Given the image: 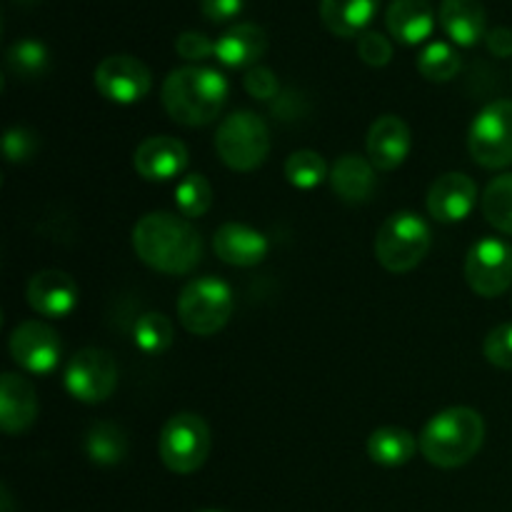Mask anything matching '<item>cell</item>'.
<instances>
[{
    "instance_id": "44dd1931",
    "label": "cell",
    "mask_w": 512,
    "mask_h": 512,
    "mask_svg": "<svg viewBox=\"0 0 512 512\" xmlns=\"http://www.w3.org/2000/svg\"><path fill=\"white\" fill-rule=\"evenodd\" d=\"M485 8L480 0H443L440 3V28L455 45L473 48L488 35Z\"/></svg>"
},
{
    "instance_id": "4dcf8cb0",
    "label": "cell",
    "mask_w": 512,
    "mask_h": 512,
    "mask_svg": "<svg viewBox=\"0 0 512 512\" xmlns=\"http://www.w3.org/2000/svg\"><path fill=\"white\" fill-rule=\"evenodd\" d=\"M8 65L20 78H38L48 68V48L38 40H18L8 48Z\"/></svg>"
},
{
    "instance_id": "6da1fadb",
    "label": "cell",
    "mask_w": 512,
    "mask_h": 512,
    "mask_svg": "<svg viewBox=\"0 0 512 512\" xmlns=\"http://www.w3.org/2000/svg\"><path fill=\"white\" fill-rule=\"evenodd\" d=\"M133 250L148 268L165 275H185L203 258V240L188 218L148 213L135 223Z\"/></svg>"
},
{
    "instance_id": "603a6c76",
    "label": "cell",
    "mask_w": 512,
    "mask_h": 512,
    "mask_svg": "<svg viewBox=\"0 0 512 512\" xmlns=\"http://www.w3.org/2000/svg\"><path fill=\"white\" fill-rule=\"evenodd\" d=\"M380 0H320V18L338 38H355L368 30Z\"/></svg>"
},
{
    "instance_id": "d4e9b609",
    "label": "cell",
    "mask_w": 512,
    "mask_h": 512,
    "mask_svg": "<svg viewBox=\"0 0 512 512\" xmlns=\"http://www.w3.org/2000/svg\"><path fill=\"white\" fill-rule=\"evenodd\" d=\"M85 453L95 465H118L128 458V435L115 423H95L85 435Z\"/></svg>"
},
{
    "instance_id": "3957f363",
    "label": "cell",
    "mask_w": 512,
    "mask_h": 512,
    "mask_svg": "<svg viewBox=\"0 0 512 512\" xmlns=\"http://www.w3.org/2000/svg\"><path fill=\"white\" fill-rule=\"evenodd\" d=\"M420 453L443 470L460 468L480 453L485 443V420L473 408H448L433 415L420 433Z\"/></svg>"
},
{
    "instance_id": "7a4b0ae2",
    "label": "cell",
    "mask_w": 512,
    "mask_h": 512,
    "mask_svg": "<svg viewBox=\"0 0 512 512\" xmlns=\"http://www.w3.org/2000/svg\"><path fill=\"white\" fill-rule=\"evenodd\" d=\"M163 108L185 128L213 123L228 100V80L220 70L205 65L175 68L163 83Z\"/></svg>"
},
{
    "instance_id": "277c9868",
    "label": "cell",
    "mask_w": 512,
    "mask_h": 512,
    "mask_svg": "<svg viewBox=\"0 0 512 512\" xmlns=\"http://www.w3.org/2000/svg\"><path fill=\"white\" fill-rule=\"evenodd\" d=\"M430 228L418 213L400 210L385 218L375 235V258L388 273H410L430 250Z\"/></svg>"
},
{
    "instance_id": "cb8c5ba5",
    "label": "cell",
    "mask_w": 512,
    "mask_h": 512,
    "mask_svg": "<svg viewBox=\"0 0 512 512\" xmlns=\"http://www.w3.org/2000/svg\"><path fill=\"white\" fill-rule=\"evenodd\" d=\"M420 443L410 430L395 428V425H385L370 433L368 438V455L375 465L383 468H400V465L410 463L418 453Z\"/></svg>"
},
{
    "instance_id": "d590c367",
    "label": "cell",
    "mask_w": 512,
    "mask_h": 512,
    "mask_svg": "<svg viewBox=\"0 0 512 512\" xmlns=\"http://www.w3.org/2000/svg\"><path fill=\"white\" fill-rule=\"evenodd\" d=\"M243 85L255 100H273L278 98L280 93L278 75H275L270 68H265V65H255V68H250L248 73H245Z\"/></svg>"
},
{
    "instance_id": "d6986e66",
    "label": "cell",
    "mask_w": 512,
    "mask_h": 512,
    "mask_svg": "<svg viewBox=\"0 0 512 512\" xmlns=\"http://www.w3.org/2000/svg\"><path fill=\"white\" fill-rule=\"evenodd\" d=\"M268 50V35L260 25L255 23H238L230 25L218 40H215V58L225 68H255L258 60Z\"/></svg>"
},
{
    "instance_id": "5b68a950",
    "label": "cell",
    "mask_w": 512,
    "mask_h": 512,
    "mask_svg": "<svg viewBox=\"0 0 512 512\" xmlns=\"http://www.w3.org/2000/svg\"><path fill=\"white\" fill-rule=\"evenodd\" d=\"M233 290L228 283H223L215 275L190 280L178 298V318L180 325L190 335L198 338H210L220 333L228 325L233 315Z\"/></svg>"
},
{
    "instance_id": "ba28073f",
    "label": "cell",
    "mask_w": 512,
    "mask_h": 512,
    "mask_svg": "<svg viewBox=\"0 0 512 512\" xmlns=\"http://www.w3.org/2000/svg\"><path fill=\"white\" fill-rule=\"evenodd\" d=\"M470 158L485 170L512 165V100H495L475 115L468 133Z\"/></svg>"
},
{
    "instance_id": "4316f807",
    "label": "cell",
    "mask_w": 512,
    "mask_h": 512,
    "mask_svg": "<svg viewBox=\"0 0 512 512\" xmlns=\"http://www.w3.org/2000/svg\"><path fill=\"white\" fill-rule=\"evenodd\" d=\"M418 70L430 83H448L460 73V55L448 43H430L420 50Z\"/></svg>"
},
{
    "instance_id": "4fadbf2b",
    "label": "cell",
    "mask_w": 512,
    "mask_h": 512,
    "mask_svg": "<svg viewBox=\"0 0 512 512\" xmlns=\"http://www.w3.org/2000/svg\"><path fill=\"white\" fill-rule=\"evenodd\" d=\"M78 298V283L63 270H40L30 278L28 288H25V300L33 308V313L53 320L73 313Z\"/></svg>"
},
{
    "instance_id": "484cf974",
    "label": "cell",
    "mask_w": 512,
    "mask_h": 512,
    "mask_svg": "<svg viewBox=\"0 0 512 512\" xmlns=\"http://www.w3.org/2000/svg\"><path fill=\"white\" fill-rule=\"evenodd\" d=\"M480 210L495 230L512 235V173L490 180L480 198Z\"/></svg>"
},
{
    "instance_id": "7402d4cb",
    "label": "cell",
    "mask_w": 512,
    "mask_h": 512,
    "mask_svg": "<svg viewBox=\"0 0 512 512\" xmlns=\"http://www.w3.org/2000/svg\"><path fill=\"white\" fill-rule=\"evenodd\" d=\"M330 188L345 203H368L375 193V165L360 155H343L330 168Z\"/></svg>"
},
{
    "instance_id": "9c48e42d",
    "label": "cell",
    "mask_w": 512,
    "mask_h": 512,
    "mask_svg": "<svg viewBox=\"0 0 512 512\" xmlns=\"http://www.w3.org/2000/svg\"><path fill=\"white\" fill-rule=\"evenodd\" d=\"M65 390L80 403H105L118 388V363L108 350L83 348L65 365Z\"/></svg>"
},
{
    "instance_id": "ffe728a7",
    "label": "cell",
    "mask_w": 512,
    "mask_h": 512,
    "mask_svg": "<svg viewBox=\"0 0 512 512\" xmlns=\"http://www.w3.org/2000/svg\"><path fill=\"white\" fill-rule=\"evenodd\" d=\"M390 35L403 45H420L435 28V10L430 0H393L385 10Z\"/></svg>"
},
{
    "instance_id": "836d02e7",
    "label": "cell",
    "mask_w": 512,
    "mask_h": 512,
    "mask_svg": "<svg viewBox=\"0 0 512 512\" xmlns=\"http://www.w3.org/2000/svg\"><path fill=\"white\" fill-rule=\"evenodd\" d=\"M3 150L8 163H25L38 150V135L28 128H10L3 138Z\"/></svg>"
},
{
    "instance_id": "f546056e",
    "label": "cell",
    "mask_w": 512,
    "mask_h": 512,
    "mask_svg": "<svg viewBox=\"0 0 512 512\" xmlns=\"http://www.w3.org/2000/svg\"><path fill=\"white\" fill-rule=\"evenodd\" d=\"M175 205H178L180 215L188 220L200 218L213 205V188H210L205 175H188L175 185Z\"/></svg>"
},
{
    "instance_id": "83f0119b",
    "label": "cell",
    "mask_w": 512,
    "mask_h": 512,
    "mask_svg": "<svg viewBox=\"0 0 512 512\" xmlns=\"http://www.w3.org/2000/svg\"><path fill=\"white\" fill-rule=\"evenodd\" d=\"M285 178L293 188L313 190L330 178V170L325 165L323 155L315 150H295L288 160H285Z\"/></svg>"
},
{
    "instance_id": "d6a6232c",
    "label": "cell",
    "mask_w": 512,
    "mask_h": 512,
    "mask_svg": "<svg viewBox=\"0 0 512 512\" xmlns=\"http://www.w3.org/2000/svg\"><path fill=\"white\" fill-rule=\"evenodd\" d=\"M358 55L370 68H385L393 60V43L378 30H365L358 38Z\"/></svg>"
},
{
    "instance_id": "7c38bea8",
    "label": "cell",
    "mask_w": 512,
    "mask_h": 512,
    "mask_svg": "<svg viewBox=\"0 0 512 512\" xmlns=\"http://www.w3.org/2000/svg\"><path fill=\"white\" fill-rule=\"evenodd\" d=\"M10 355H13L15 365L33 375H45L55 370L60 363V335L50 328L48 323L40 320H25L18 328L10 333Z\"/></svg>"
},
{
    "instance_id": "8fae6325",
    "label": "cell",
    "mask_w": 512,
    "mask_h": 512,
    "mask_svg": "<svg viewBox=\"0 0 512 512\" xmlns=\"http://www.w3.org/2000/svg\"><path fill=\"white\" fill-rule=\"evenodd\" d=\"M93 80L98 93L118 105L138 103L153 88L150 68L133 55H110V58L100 60Z\"/></svg>"
},
{
    "instance_id": "e0dca14e",
    "label": "cell",
    "mask_w": 512,
    "mask_h": 512,
    "mask_svg": "<svg viewBox=\"0 0 512 512\" xmlns=\"http://www.w3.org/2000/svg\"><path fill=\"white\" fill-rule=\"evenodd\" d=\"M213 250L223 263L233 268H253L260 265L268 255L270 245L260 230L245 223H225L215 230Z\"/></svg>"
},
{
    "instance_id": "ac0fdd59",
    "label": "cell",
    "mask_w": 512,
    "mask_h": 512,
    "mask_svg": "<svg viewBox=\"0 0 512 512\" xmlns=\"http://www.w3.org/2000/svg\"><path fill=\"white\" fill-rule=\"evenodd\" d=\"M38 418V395L23 375L5 373L0 380V428L8 435L25 433Z\"/></svg>"
},
{
    "instance_id": "8992f818",
    "label": "cell",
    "mask_w": 512,
    "mask_h": 512,
    "mask_svg": "<svg viewBox=\"0 0 512 512\" xmlns=\"http://www.w3.org/2000/svg\"><path fill=\"white\" fill-rule=\"evenodd\" d=\"M215 150L230 170L250 173L268 160V123L253 110H235L220 123L215 133Z\"/></svg>"
},
{
    "instance_id": "30bf717a",
    "label": "cell",
    "mask_w": 512,
    "mask_h": 512,
    "mask_svg": "<svg viewBox=\"0 0 512 512\" xmlns=\"http://www.w3.org/2000/svg\"><path fill=\"white\" fill-rule=\"evenodd\" d=\"M465 280L480 298H498L512 285V245L483 238L465 255Z\"/></svg>"
},
{
    "instance_id": "f35d334b",
    "label": "cell",
    "mask_w": 512,
    "mask_h": 512,
    "mask_svg": "<svg viewBox=\"0 0 512 512\" xmlns=\"http://www.w3.org/2000/svg\"><path fill=\"white\" fill-rule=\"evenodd\" d=\"M203 512H215V510H203Z\"/></svg>"
},
{
    "instance_id": "e575fe53",
    "label": "cell",
    "mask_w": 512,
    "mask_h": 512,
    "mask_svg": "<svg viewBox=\"0 0 512 512\" xmlns=\"http://www.w3.org/2000/svg\"><path fill=\"white\" fill-rule=\"evenodd\" d=\"M175 53L188 63H200V60H208L210 55H215V43L205 33L185 30L175 38Z\"/></svg>"
},
{
    "instance_id": "8d00e7d4",
    "label": "cell",
    "mask_w": 512,
    "mask_h": 512,
    "mask_svg": "<svg viewBox=\"0 0 512 512\" xmlns=\"http://www.w3.org/2000/svg\"><path fill=\"white\" fill-rule=\"evenodd\" d=\"M200 10L210 23H228L243 10V0H200Z\"/></svg>"
},
{
    "instance_id": "1f68e13d",
    "label": "cell",
    "mask_w": 512,
    "mask_h": 512,
    "mask_svg": "<svg viewBox=\"0 0 512 512\" xmlns=\"http://www.w3.org/2000/svg\"><path fill=\"white\" fill-rule=\"evenodd\" d=\"M483 353L490 365L500 370H512V323H503L488 333Z\"/></svg>"
},
{
    "instance_id": "74e56055",
    "label": "cell",
    "mask_w": 512,
    "mask_h": 512,
    "mask_svg": "<svg viewBox=\"0 0 512 512\" xmlns=\"http://www.w3.org/2000/svg\"><path fill=\"white\" fill-rule=\"evenodd\" d=\"M485 45H488V50L495 58H512V28H508V25H498V28L488 30Z\"/></svg>"
},
{
    "instance_id": "f1b7e54d",
    "label": "cell",
    "mask_w": 512,
    "mask_h": 512,
    "mask_svg": "<svg viewBox=\"0 0 512 512\" xmlns=\"http://www.w3.org/2000/svg\"><path fill=\"white\" fill-rule=\"evenodd\" d=\"M175 330L173 323L163 313H145L140 315L133 328V340L143 353L158 355L173 345Z\"/></svg>"
},
{
    "instance_id": "5bb4252c",
    "label": "cell",
    "mask_w": 512,
    "mask_h": 512,
    "mask_svg": "<svg viewBox=\"0 0 512 512\" xmlns=\"http://www.w3.org/2000/svg\"><path fill=\"white\" fill-rule=\"evenodd\" d=\"M478 203V185L465 173H445L430 185L428 210L438 223H460Z\"/></svg>"
},
{
    "instance_id": "9a60e30c",
    "label": "cell",
    "mask_w": 512,
    "mask_h": 512,
    "mask_svg": "<svg viewBox=\"0 0 512 512\" xmlns=\"http://www.w3.org/2000/svg\"><path fill=\"white\" fill-rule=\"evenodd\" d=\"M133 165L140 178L150 183L173 180L188 168V148L173 135H153L135 148Z\"/></svg>"
},
{
    "instance_id": "2e32d148",
    "label": "cell",
    "mask_w": 512,
    "mask_h": 512,
    "mask_svg": "<svg viewBox=\"0 0 512 512\" xmlns=\"http://www.w3.org/2000/svg\"><path fill=\"white\" fill-rule=\"evenodd\" d=\"M410 128L403 118L398 115H380L368 130L365 138V150H368V160L375 165V170H390L400 168L410 153Z\"/></svg>"
},
{
    "instance_id": "52a82bcc",
    "label": "cell",
    "mask_w": 512,
    "mask_h": 512,
    "mask_svg": "<svg viewBox=\"0 0 512 512\" xmlns=\"http://www.w3.org/2000/svg\"><path fill=\"white\" fill-rule=\"evenodd\" d=\"M213 438L200 415L178 413L168 418L158 438V453L165 468L175 475H190L208 460Z\"/></svg>"
}]
</instances>
